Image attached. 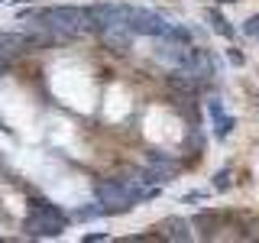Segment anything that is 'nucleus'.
<instances>
[{"instance_id":"2","label":"nucleus","mask_w":259,"mask_h":243,"mask_svg":"<svg viewBox=\"0 0 259 243\" xmlns=\"http://www.w3.org/2000/svg\"><path fill=\"white\" fill-rule=\"evenodd\" d=\"M65 230V214L49 201H32L29 217H26V233L32 237H55Z\"/></svg>"},{"instance_id":"10","label":"nucleus","mask_w":259,"mask_h":243,"mask_svg":"<svg viewBox=\"0 0 259 243\" xmlns=\"http://www.w3.org/2000/svg\"><path fill=\"white\" fill-rule=\"evenodd\" d=\"M214 185H217V188H230V172H217Z\"/></svg>"},{"instance_id":"7","label":"nucleus","mask_w":259,"mask_h":243,"mask_svg":"<svg viewBox=\"0 0 259 243\" xmlns=\"http://www.w3.org/2000/svg\"><path fill=\"white\" fill-rule=\"evenodd\" d=\"M156 230H162V233H156L159 240H162V237H172V240H191L188 221H182V217H168V221L156 224Z\"/></svg>"},{"instance_id":"11","label":"nucleus","mask_w":259,"mask_h":243,"mask_svg":"<svg viewBox=\"0 0 259 243\" xmlns=\"http://www.w3.org/2000/svg\"><path fill=\"white\" fill-rule=\"evenodd\" d=\"M10 62H13L10 55H7V52H0V78H4L7 71H10Z\"/></svg>"},{"instance_id":"1","label":"nucleus","mask_w":259,"mask_h":243,"mask_svg":"<svg viewBox=\"0 0 259 243\" xmlns=\"http://www.w3.org/2000/svg\"><path fill=\"white\" fill-rule=\"evenodd\" d=\"M36 23L49 32H55L59 39L75 36L81 29H91V20H88V10L81 7H49V10L36 13Z\"/></svg>"},{"instance_id":"6","label":"nucleus","mask_w":259,"mask_h":243,"mask_svg":"<svg viewBox=\"0 0 259 243\" xmlns=\"http://www.w3.org/2000/svg\"><path fill=\"white\" fill-rule=\"evenodd\" d=\"M104 43L110 46V52H120V55H126L130 52V43H133V32H130L126 26H110V29H104Z\"/></svg>"},{"instance_id":"5","label":"nucleus","mask_w":259,"mask_h":243,"mask_svg":"<svg viewBox=\"0 0 259 243\" xmlns=\"http://www.w3.org/2000/svg\"><path fill=\"white\" fill-rule=\"evenodd\" d=\"M88 20H91V29H110V26H117L120 23V7H107V4H101V7H91L88 10Z\"/></svg>"},{"instance_id":"9","label":"nucleus","mask_w":259,"mask_h":243,"mask_svg":"<svg viewBox=\"0 0 259 243\" xmlns=\"http://www.w3.org/2000/svg\"><path fill=\"white\" fill-rule=\"evenodd\" d=\"M243 29H246L249 36H259V13L253 16V20H246V26H243Z\"/></svg>"},{"instance_id":"12","label":"nucleus","mask_w":259,"mask_h":243,"mask_svg":"<svg viewBox=\"0 0 259 243\" xmlns=\"http://www.w3.org/2000/svg\"><path fill=\"white\" fill-rule=\"evenodd\" d=\"M221 4H233V0H221Z\"/></svg>"},{"instance_id":"4","label":"nucleus","mask_w":259,"mask_h":243,"mask_svg":"<svg viewBox=\"0 0 259 243\" xmlns=\"http://www.w3.org/2000/svg\"><path fill=\"white\" fill-rule=\"evenodd\" d=\"M230 221V214H217V211H201L198 217H194V230L201 233V237H217V230H224V224Z\"/></svg>"},{"instance_id":"3","label":"nucleus","mask_w":259,"mask_h":243,"mask_svg":"<svg viewBox=\"0 0 259 243\" xmlns=\"http://www.w3.org/2000/svg\"><path fill=\"white\" fill-rule=\"evenodd\" d=\"M120 26H126L130 32H140V36H156V39H165V32L172 29L159 13L140 10V7H120Z\"/></svg>"},{"instance_id":"8","label":"nucleus","mask_w":259,"mask_h":243,"mask_svg":"<svg viewBox=\"0 0 259 243\" xmlns=\"http://www.w3.org/2000/svg\"><path fill=\"white\" fill-rule=\"evenodd\" d=\"M207 20H210V26H214V32H221V36H233V26L227 23V16L221 10H207Z\"/></svg>"}]
</instances>
